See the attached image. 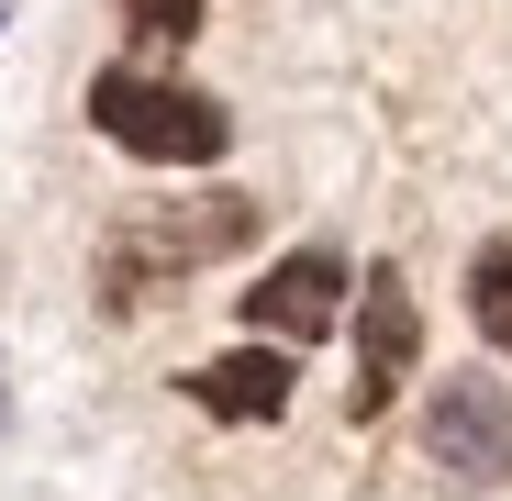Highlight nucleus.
<instances>
[{
  "mask_svg": "<svg viewBox=\"0 0 512 501\" xmlns=\"http://www.w3.org/2000/svg\"><path fill=\"white\" fill-rule=\"evenodd\" d=\"M245 234H256V212H245L234 190H212V201H156V212H123V223L101 234V301H112V312H145L167 279H190V268L234 257Z\"/></svg>",
  "mask_w": 512,
  "mask_h": 501,
  "instance_id": "f257e3e1",
  "label": "nucleus"
},
{
  "mask_svg": "<svg viewBox=\"0 0 512 501\" xmlns=\"http://www.w3.org/2000/svg\"><path fill=\"white\" fill-rule=\"evenodd\" d=\"M90 123H101L123 156H145V167H212V156L234 145V112H223V101L167 90V78H134V67H112L101 90H90Z\"/></svg>",
  "mask_w": 512,
  "mask_h": 501,
  "instance_id": "f03ea898",
  "label": "nucleus"
},
{
  "mask_svg": "<svg viewBox=\"0 0 512 501\" xmlns=\"http://www.w3.org/2000/svg\"><path fill=\"white\" fill-rule=\"evenodd\" d=\"M423 468H435L457 501L512 479V401H501V379H468V368L435 379V401H423Z\"/></svg>",
  "mask_w": 512,
  "mask_h": 501,
  "instance_id": "7ed1b4c3",
  "label": "nucleus"
},
{
  "mask_svg": "<svg viewBox=\"0 0 512 501\" xmlns=\"http://www.w3.org/2000/svg\"><path fill=\"white\" fill-rule=\"evenodd\" d=\"M412 368H423L412 279H401V268H368V290H357V379H346V412H357V424H379V412L401 401Z\"/></svg>",
  "mask_w": 512,
  "mask_h": 501,
  "instance_id": "20e7f679",
  "label": "nucleus"
},
{
  "mask_svg": "<svg viewBox=\"0 0 512 501\" xmlns=\"http://www.w3.org/2000/svg\"><path fill=\"white\" fill-rule=\"evenodd\" d=\"M334 312H346V268L312 257V245H301V257H279L268 279L245 290V323L268 334V346H312V334H334Z\"/></svg>",
  "mask_w": 512,
  "mask_h": 501,
  "instance_id": "39448f33",
  "label": "nucleus"
},
{
  "mask_svg": "<svg viewBox=\"0 0 512 501\" xmlns=\"http://www.w3.org/2000/svg\"><path fill=\"white\" fill-rule=\"evenodd\" d=\"M190 401L223 412V424H279V412H290V346H268V334H256V346L212 357V368L190 379Z\"/></svg>",
  "mask_w": 512,
  "mask_h": 501,
  "instance_id": "423d86ee",
  "label": "nucleus"
},
{
  "mask_svg": "<svg viewBox=\"0 0 512 501\" xmlns=\"http://www.w3.org/2000/svg\"><path fill=\"white\" fill-rule=\"evenodd\" d=\"M468 312H479V334L512 357V245H490V257L468 268Z\"/></svg>",
  "mask_w": 512,
  "mask_h": 501,
  "instance_id": "0eeeda50",
  "label": "nucleus"
},
{
  "mask_svg": "<svg viewBox=\"0 0 512 501\" xmlns=\"http://www.w3.org/2000/svg\"><path fill=\"white\" fill-rule=\"evenodd\" d=\"M123 23H134L145 45H190V34H201V0H123Z\"/></svg>",
  "mask_w": 512,
  "mask_h": 501,
  "instance_id": "6e6552de",
  "label": "nucleus"
}]
</instances>
